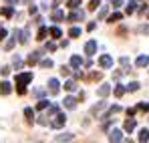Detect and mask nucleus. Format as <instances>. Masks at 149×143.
Instances as JSON below:
<instances>
[{
    "label": "nucleus",
    "mask_w": 149,
    "mask_h": 143,
    "mask_svg": "<svg viewBox=\"0 0 149 143\" xmlns=\"http://www.w3.org/2000/svg\"><path fill=\"white\" fill-rule=\"evenodd\" d=\"M32 81V73H20V75H16V91H18V95H24L26 93V83H30Z\"/></svg>",
    "instance_id": "nucleus-1"
},
{
    "label": "nucleus",
    "mask_w": 149,
    "mask_h": 143,
    "mask_svg": "<svg viewBox=\"0 0 149 143\" xmlns=\"http://www.w3.org/2000/svg\"><path fill=\"white\" fill-rule=\"evenodd\" d=\"M65 123H67V117H65V113H56V115H54V121H52L50 125H52L54 129H61Z\"/></svg>",
    "instance_id": "nucleus-2"
},
{
    "label": "nucleus",
    "mask_w": 149,
    "mask_h": 143,
    "mask_svg": "<svg viewBox=\"0 0 149 143\" xmlns=\"http://www.w3.org/2000/svg\"><path fill=\"white\" fill-rule=\"evenodd\" d=\"M99 65L103 67V69H111V67H113V59H111L109 54H101Z\"/></svg>",
    "instance_id": "nucleus-3"
},
{
    "label": "nucleus",
    "mask_w": 149,
    "mask_h": 143,
    "mask_svg": "<svg viewBox=\"0 0 149 143\" xmlns=\"http://www.w3.org/2000/svg\"><path fill=\"white\" fill-rule=\"evenodd\" d=\"M121 139H123V133H121L119 129H113V131L109 133V141L111 143H121Z\"/></svg>",
    "instance_id": "nucleus-4"
},
{
    "label": "nucleus",
    "mask_w": 149,
    "mask_h": 143,
    "mask_svg": "<svg viewBox=\"0 0 149 143\" xmlns=\"http://www.w3.org/2000/svg\"><path fill=\"white\" fill-rule=\"evenodd\" d=\"M85 52H87L89 57H93V54L97 52V40H89V43L85 45Z\"/></svg>",
    "instance_id": "nucleus-5"
},
{
    "label": "nucleus",
    "mask_w": 149,
    "mask_h": 143,
    "mask_svg": "<svg viewBox=\"0 0 149 143\" xmlns=\"http://www.w3.org/2000/svg\"><path fill=\"white\" fill-rule=\"evenodd\" d=\"M85 18V12H81V10H74V12H71L69 16H67V20H71V22H74V20H83Z\"/></svg>",
    "instance_id": "nucleus-6"
},
{
    "label": "nucleus",
    "mask_w": 149,
    "mask_h": 143,
    "mask_svg": "<svg viewBox=\"0 0 149 143\" xmlns=\"http://www.w3.org/2000/svg\"><path fill=\"white\" fill-rule=\"evenodd\" d=\"M111 91H113V89H111L109 85H101L99 89H97V95L99 97H107V95H111Z\"/></svg>",
    "instance_id": "nucleus-7"
},
{
    "label": "nucleus",
    "mask_w": 149,
    "mask_h": 143,
    "mask_svg": "<svg viewBox=\"0 0 149 143\" xmlns=\"http://www.w3.org/2000/svg\"><path fill=\"white\" fill-rule=\"evenodd\" d=\"M40 61V50H34V52H30V57H28V65H36Z\"/></svg>",
    "instance_id": "nucleus-8"
},
{
    "label": "nucleus",
    "mask_w": 149,
    "mask_h": 143,
    "mask_svg": "<svg viewBox=\"0 0 149 143\" xmlns=\"http://www.w3.org/2000/svg\"><path fill=\"white\" fill-rule=\"evenodd\" d=\"M10 91H12V85L6 83V81H2V83H0V93H2V95H10Z\"/></svg>",
    "instance_id": "nucleus-9"
},
{
    "label": "nucleus",
    "mask_w": 149,
    "mask_h": 143,
    "mask_svg": "<svg viewBox=\"0 0 149 143\" xmlns=\"http://www.w3.org/2000/svg\"><path fill=\"white\" fill-rule=\"evenodd\" d=\"M135 65H137L139 69H143V67H147V65H149V57H147V54H141V57L137 59V63H135Z\"/></svg>",
    "instance_id": "nucleus-10"
},
{
    "label": "nucleus",
    "mask_w": 149,
    "mask_h": 143,
    "mask_svg": "<svg viewBox=\"0 0 149 143\" xmlns=\"http://www.w3.org/2000/svg\"><path fill=\"white\" fill-rule=\"evenodd\" d=\"M81 65H83V59H81L79 54H73V57H71V67H73V69H79Z\"/></svg>",
    "instance_id": "nucleus-11"
},
{
    "label": "nucleus",
    "mask_w": 149,
    "mask_h": 143,
    "mask_svg": "<svg viewBox=\"0 0 149 143\" xmlns=\"http://www.w3.org/2000/svg\"><path fill=\"white\" fill-rule=\"evenodd\" d=\"M135 127H137V123H135V119H127V121L123 123V129H125V131H129V133H131V131H133Z\"/></svg>",
    "instance_id": "nucleus-12"
},
{
    "label": "nucleus",
    "mask_w": 149,
    "mask_h": 143,
    "mask_svg": "<svg viewBox=\"0 0 149 143\" xmlns=\"http://www.w3.org/2000/svg\"><path fill=\"white\" fill-rule=\"evenodd\" d=\"M0 14L6 16V18H10V16L14 14V8H12V6H4V8H0Z\"/></svg>",
    "instance_id": "nucleus-13"
},
{
    "label": "nucleus",
    "mask_w": 149,
    "mask_h": 143,
    "mask_svg": "<svg viewBox=\"0 0 149 143\" xmlns=\"http://www.w3.org/2000/svg\"><path fill=\"white\" fill-rule=\"evenodd\" d=\"M139 141H141V143H147L149 141V129L143 127V129L139 131Z\"/></svg>",
    "instance_id": "nucleus-14"
},
{
    "label": "nucleus",
    "mask_w": 149,
    "mask_h": 143,
    "mask_svg": "<svg viewBox=\"0 0 149 143\" xmlns=\"http://www.w3.org/2000/svg\"><path fill=\"white\" fill-rule=\"evenodd\" d=\"M49 87H50V93H52V95H56V93H58V81H56V79H50V81H49Z\"/></svg>",
    "instance_id": "nucleus-15"
},
{
    "label": "nucleus",
    "mask_w": 149,
    "mask_h": 143,
    "mask_svg": "<svg viewBox=\"0 0 149 143\" xmlns=\"http://www.w3.org/2000/svg\"><path fill=\"white\" fill-rule=\"evenodd\" d=\"M105 107H107V103H105V101H101V103H97V105H95V107L91 109V113H93V115H97V113H101V111H103Z\"/></svg>",
    "instance_id": "nucleus-16"
},
{
    "label": "nucleus",
    "mask_w": 149,
    "mask_h": 143,
    "mask_svg": "<svg viewBox=\"0 0 149 143\" xmlns=\"http://www.w3.org/2000/svg\"><path fill=\"white\" fill-rule=\"evenodd\" d=\"M65 107H67V109H74V107H77V99H74V97H67V99H65Z\"/></svg>",
    "instance_id": "nucleus-17"
},
{
    "label": "nucleus",
    "mask_w": 149,
    "mask_h": 143,
    "mask_svg": "<svg viewBox=\"0 0 149 143\" xmlns=\"http://www.w3.org/2000/svg\"><path fill=\"white\" fill-rule=\"evenodd\" d=\"M24 117H26L28 123H32V121H34V111H32L30 107H26V109H24Z\"/></svg>",
    "instance_id": "nucleus-18"
},
{
    "label": "nucleus",
    "mask_w": 149,
    "mask_h": 143,
    "mask_svg": "<svg viewBox=\"0 0 149 143\" xmlns=\"http://www.w3.org/2000/svg\"><path fill=\"white\" fill-rule=\"evenodd\" d=\"M139 87H141L139 83H129V85L125 87V91H129V93H135V91H139Z\"/></svg>",
    "instance_id": "nucleus-19"
},
{
    "label": "nucleus",
    "mask_w": 149,
    "mask_h": 143,
    "mask_svg": "<svg viewBox=\"0 0 149 143\" xmlns=\"http://www.w3.org/2000/svg\"><path fill=\"white\" fill-rule=\"evenodd\" d=\"M135 10H137V2H129V4H127V8H125V12H127V14H133Z\"/></svg>",
    "instance_id": "nucleus-20"
},
{
    "label": "nucleus",
    "mask_w": 149,
    "mask_h": 143,
    "mask_svg": "<svg viewBox=\"0 0 149 143\" xmlns=\"http://www.w3.org/2000/svg\"><path fill=\"white\" fill-rule=\"evenodd\" d=\"M63 18H65V12H63V10H54V12H52V20L58 22V20H63Z\"/></svg>",
    "instance_id": "nucleus-21"
},
{
    "label": "nucleus",
    "mask_w": 149,
    "mask_h": 143,
    "mask_svg": "<svg viewBox=\"0 0 149 143\" xmlns=\"http://www.w3.org/2000/svg\"><path fill=\"white\" fill-rule=\"evenodd\" d=\"M71 139H73V135H71V133H67V135L56 137V143H67V141H71Z\"/></svg>",
    "instance_id": "nucleus-22"
},
{
    "label": "nucleus",
    "mask_w": 149,
    "mask_h": 143,
    "mask_svg": "<svg viewBox=\"0 0 149 143\" xmlns=\"http://www.w3.org/2000/svg\"><path fill=\"white\" fill-rule=\"evenodd\" d=\"M123 18V14H119V12H113L111 16H109V22H119Z\"/></svg>",
    "instance_id": "nucleus-23"
},
{
    "label": "nucleus",
    "mask_w": 149,
    "mask_h": 143,
    "mask_svg": "<svg viewBox=\"0 0 149 143\" xmlns=\"http://www.w3.org/2000/svg\"><path fill=\"white\" fill-rule=\"evenodd\" d=\"M49 32H50V36H52V38H61V28H56V26H52V28H50Z\"/></svg>",
    "instance_id": "nucleus-24"
},
{
    "label": "nucleus",
    "mask_w": 149,
    "mask_h": 143,
    "mask_svg": "<svg viewBox=\"0 0 149 143\" xmlns=\"http://www.w3.org/2000/svg\"><path fill=\"white\" fill-rule=\"evenodd\" d=\"M113 93H115V97H123L125 95V87H123V85H117Z\"/></svg>",
    "instance_id": "nucleus-25"
},
{
    "label": "nucleus",
    "mask_w": 149,
    "mask_h": 143,
    "mask_svg": "<svg viewBox=\"0 0 149 143\" xmlns=\"http://www.w3.org/2000/svg\"><path fill=\"white\" fill-rule=\"evenodd\" d=\"M89 79H91V81H101V79H103V73H99V71L91 73V75H89Z\"/></svg>",
    "instance_id": "nucleus-26"
},
{
    "label": "nucleus",
    "mask_w": 149,
    "mask_h": 143,
    "mask_svg": "<svg viewBox=\"0 0 149 143\" xmlns=\"http://www.w3.org/2000/svg\"><path fill=\"white\" fill-rule=\"evenodd\" d=\"M47 34H49V28H45V26H42V28L38 30V40H45V38H47Z\"/></svg>",
    "instance_id": "nucleus-27"
},
{
    "label": "nucleus",
    "mask_w": 149,
    "mask_h": 143,
    "mask_svg": "<svg viewBox=\"0 0 149 143\" xmlns=\"http://www.w3.org/2000/svg\"><path fill=\"white\" fill-rule=\"evenodd\" d=\"M69 36H73V38L81 36V28H77V26H74V28H71V30H69Z\"/></svg>",
    "instance_id": "nucleus-28"
},
{
    "label": "nucleus",
    "mask_w": 149,
    "mask_h": 143,
    "mask_svg": "<svg viewBox=\"0 0 149 143\" xmlns=\"http://www.w3.org/2000/svg\"><path fill=\"white\" fill-rule=\"evenodd\" d=\"M65 89H67V91H74V89H77V83H74V81H67V83H65Z\"/></svg>",
    "instance_id": "nucleus-29"
},
{
    "label": "nucleus",
    "mask_w": 149,
    "mask_h": 143,
    "mask_svg": "<svg viewBox=\"0 0 149 143\" xmlns=\"http://www.w3.org/2000/svg\"><path fill=\"white\" fill-rule=\"evenodd\" d=\"M47 107H49V101H45V99L36 103V109H38V111H42V109H47Z\"/></svg>",
    "instance_id": "nucleus-30"
},
{
    "label": "nucleus",
    "mask_w": 149,
    "mask_h": 143,
    "mask_svg": "<svg viewBox=\"0 0 149 143\" xmlns=\"http://www.w3.org/2000/svg\"><path fill=\"white\" fill-rule=\"evenodd\" d=\"M101 6V0H91V4H89V10H97Z\"/></svg>",
    "instance_id": "nucleus-31"
},
{
    "label": "nucleus",
    "mask_w": 149,
    "mask_h": 143,
    "mask_svg": "<svg viewBox=\"0 0 149 143\" xmlns=\"http://www.w3.org/2000/svg\"><path fill=\"white\" fill-rule=\"evenodd\" d=\"M40 67H42V69H50V67H52V61H50V59H45V61H40Z\"/></svg>",
    "instance_id": "nucleus-32"
},
{
    "label": "nucleus",
    "mask_w": 149,
    "mask_h": 143,
    "mask_svg": "<svg viewBox=\"0 0 149 143\" xmlns=\"http://www.w3.org/2000/svg\"><path fill=\"white\" fill-rule=\"evenodd\" d=\"M107 12H109V8H107V6H103V8L99 10V18H105V16H107Z\"/></svg>",
    "instance_id": "nucleus-33"
},
{
    "label": "nucleus",
    "mask_w": 149,
    "mask_h": 143,
    "mask_svg": "<svg viewBox=\"0 0 149 143\" xmlns=\"http://www.w3.org/2000/svg\"><path fill=\"white\" fill-rule=\"evenodd\" d=\"M137 109H139V111H149V103H139Z\"/></svg>",
    "instance_id": "nucleus-34"
},
{
    "label": "nucleus",
    "mask_w": 149,
    "mask_h": 143,
    "mask_svg": "<svg viewBox=\"0 0 149 143\" xmlns=\"http://www.w3.org/2000/svg\"><path fill=\"white\" fill-rule=\"evenodd\" d=\"M12 63H14V67H16V69H20V67H22V61H20L18 57H14V59H12Z\"/></svg>",
    "instance_id": "nucleus-35"
},
{
    "label": "nucleus",
    "mask_w": 149,
    "mask_h": 143,
    "mask_svg": "<svg viewBox=\"0 0 149 143\" xmlns=\"http://www.w3.org/2000/svg\"><path fill=\"white\" fill-rule=\"evenodd\" d=\"M81 4V0H69V8H77Z\"/></svg>",
    "instance_id": "nucleus-36"
},
{
    "label": "nucleus",
    "mask_w": 149,
    "mask_h": 143,
    "mask_svg": "<svg viewBox=\"0 0 149 143\" xmlns=\"http://www.w3.org/2000/svg\"><path fill=\"white\" fill-rule=\"evenodd\" d=\"M119 111H121V107H119V105H115V107H111V109H109V115H113V113H119Z\"/></svg>",
    "instance_id": "nucleus-37"
},
{
    "label": "nucleus",
    "mask_w": 149,
    "mask_h": 143,
    "mask_svg": "<svg viewBox=\"0 0 149 143\" xmlns=\"http://www.w3.org/2000/svg\"><path fill=\"white\" fill-rule=\"evenodd\" d=\"M109 2H111V6H113V8H117V6H121V4H123V0H109Z\"/></svg>",
    "instance_id": "nucleus-38"
},
{
    "label": "nucleus",
    "mask_w": 149,
    "mask_h": 143,
    "mask_svg": "<svg viewBox=\"0 0 149 143\" xmlns=\"http://www.w3.org/2000/svg\"><path fill=\"white\" fill-rule=\"evenodd\" d=\"M56 113H58V107H50V109H49V117L56 115Z\"/></svg>",
    "instance_id": "nucleus-39"
},
{
    "label": "nucleus",
    "mask_w": 149,
    "mask_h": 143,
    "mask_svg": "<svg viewBox=\"0 0 149 143\" xmlns=\"http://www.w3.org/2000/svg\"><path fill=\"white\" fill-rule=\"evenodd\" d=\"M119 63H121V65H123V67H127V65H131V63H129V59H127V57H121V59H119Z\"/></svg>",
    "instance_id": "nucleus-40"
},
{
    "label": "nucleus",
    "mask_w": 149,
    "mask_h": 143,
    "mask_svg": "<svg viewBox=\"0 0 149 143\" xmlns=\"http://www.w3.org/2000/svg\"><path fill=\"white\" fill-rule=\"evenodd\" d=\"M139 32H143V34H149V24L141 26V28H139Z\"/></svg>",
    "instance_id": "nucleus-41"
},
{
    "label": "nucleus",
    "mask_w": 149,
    "mask_h": 143,
    "mask_svg": "<svg viewBox=\"0 0 149 143\" xmlns=\"http://www.w3.org/2000/svg\"><path fill=\"white\" fill-rule=\"evenodd\" d=\"M61 73H63V75H69V73H71V67H65V65H63V69H61Z\"/></svg>",
    "instance_id": "nucleus-42"
},
{
    "label": "nucleus",
    "mask_w": 149,
    "mask_h": 143,
    "mask_svg": "<svg viewBox=\"0 0 149 143\" xmlns=\"http://www.w3.org/2000/svg\"><path fill=\"white\" fill-rule=\"evenodd\" d=\"M34 95H36V97H42V95H45V91H42V89H34Z\"/></svg>",
    "instance_id": "nucleus-43"
},
{
    "label": "nucleus",
    "mask_w": 149,
    "mask_h": 143,
    "mask_svg": "<svg viewBox=\"0 0 149 143\" xmlns=\"http://www.w3.org/2000/svg\"><path fill=\"white\" fill-rule=\"evenodd\" d=\"M0 73L6 77V75H10V69H8V67H2V71H0Z\"/></svg>",
    "instance_id": "nucleus-44"
},
{
    "label": "nucleus",
    "mask_w": 149,
    "mask_h": 143,
    "mask_svg": "<svg viewBox=\"0 0 149 143\" xmlns=\"http://www.w3.org/2000/svg\"><path fill=\"white\" fill-rule=\"evenodd\" d=\"M139 12H141V14H145V12H147V4H141V8H139Z\"/></svg>",
    "instance_id": "nucleus-45"
},
{
    "label": "nucleus",
    "mask_w": 149,
    "mask_h": 143,
    "mask_svg": "<svg viewBox=\"0 0 149 143\" xmlns=\"http://www.w3.org/2000/svg\"><path fill=\"white\" fill-rule=\"evenodd\" d=\"M95 26H97L95 22H89V24H87V30H95Z\"/></svg>",
    "instance_id": "nucleus-46"
},
{
    "label": "nucleus",
    "mask_w": 149,
    "mask_h": 143,
    "mask_svg": "<svg viewBox=\"0 0 149 143\" xmlns=\"http://www.w3.org/2000/svg\"><path fill=\"white\" fill-rule=\"evenodd\" d=\"M14 40H16V38H12V40H8V43H6V48H12V47H14Z\"/></svg>",
    "instance_id": "nucleus-47"
},
{
    "label": "nucleus",
    "mask_w": 149,
    "mask_h": 143,
    "mask_svg": "<svg viewBox=\"0 0 149 143\" xmlns=\"http://www.w3.org/2000/svg\"><path fill=\"white\" fill-rule=\"evenodd\" d=\"M28 12H30V16H32V14H36V6H30V8H28Z\"/></svg>",
    "instance_id": "nucleus-48"
},
{
    "label": "nucleus",
    "mask_w": 149,
    "mask_h": 143,
    "mask_svg": "<svg viewBox=\"0 0 149 143\" xmlns=\"http://www.w3.org/2000/svg\"><path fill=\"white\" fill-rule=\"evenodd\" d=\"M54 48H56V47H54V45H52V43H49V45H47V50H50V52H52V50H54Z\"/></svg>",
    "instance_id": "nucleus-49"
},
{
    "label": "nucleus",
    "mask_w": 149,
    "mask_h": 143,
    "mask_svg": "<svg viewBox=\"0 0 149 143\" xmlns=\"http://www.w3.org/2000/svg\"><path fill=\"white\" fill-rule=\"evenodd\" d=\"M4 36H6V30H4V28H0V40H2Z\"/></svg>",
    "instance_id": "nucleus-50"
},
{
    "label": "nucleus",
    "mask_w": 149,
    "mask_h": 143,
    "mask_svg": "<svg viewBox=\"0 0 149 143\" xmlns=\"http://www.w3.org/2000/svg\"><path fill=\"white\" fill-rule=\"evenodd\" d=\"M121 143H135V141H131V139H121Z\"/></svg>",
    "instance_id": "nucleus-51"
},
{
    "label": "nucleus",
    "mask_w": 149,
    "mask_h": 143,
    "mask_svg": "<svg viewBox=\"0 0 149 143\" xmlns=\"http://www.w3.org/2000/svg\"><path fill=\"white\" fill-rule=\"evenodd\" d=\"M8 2H18V0H8Z\"/></svg>",
    "instance_id": "nucleus-52"
},
{
    "label": "nucleus",
    "mask_w": 149,
    "mask_h": 143,
    "mask_svg": "<svg viewBox=\"0 0 149 143\" xmlns=\"http://www.w3.org/2000/svg\"><path fill=\"white\" fill-rule=\"evenodd\" d=\"M24 2H28V0H24Z\"/></svg>",
    "instance_id": "nucleus-53"
}]
</instances>
